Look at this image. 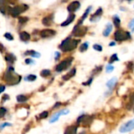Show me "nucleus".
<instances>
[{
  "instance_id": "1",
  "label": "nucleus",
  "mask_w": 134,
  "mask_h": 134,
  "mask_svg": "<svg viewBox=\"0 0 134 134\" xmlns=\"http://www.w3.org/2000/svg\"><path fill=\"white\" fill-rule=\"evenodd\" d=\"M21 76L14 72L13 68H9L5 73L4 80L9 85H16L20 83Z\"/></svg>"
},
{
  "instance_id": "2",
  "label": "nucleus",
  "mask_w": 134,
  "mask_h": 134,
  "mask_svg": "<svg viewBox=\"0 0 134 134\" xmlns=\"http://www.w3.org/2000/svg\"><path fill=\"white\" fill-rule=\"evenodd\" d=\"M78 40L76 39H71L70 38L66 39L65 40H64L62 42V43L61 44V46H59V48L64 51V52H68V51H71L74 49L76 48L78 43Z\"/></svg>"
},
{
  "instance_id": "3",
  "label": "nucleus",
  "mask_w": 134,
  "mask_h": 134,
  "mask_svg": "<svg viewBox=\"0 0 134 134\" xmlns=\"http://www.w3.org/2000/svg\"><path fill=\"white\" fill-rule=\"evenodd\" d=\"M115 39L116 41H125L130 39V34L128 32L117 30L115 33Z\"/></svg>"
},
{
  "instance_id": "4",
  "label": "nucleus",
  "mask_w": 134,
  "mask_h": 134,
  "mask_svg": "<svg viewBox=\"0 0 134 134\" xmlns=\"http://www.w3.org/2000/svg\"><path fill=\"white\" fill-rule=\"evenodd\" d=\"M28 9V6L27 5H20V6H16L13 8L11 9L10 13L12 14L13 17H17L19 14H20L21 13H23L24 11L27 10Z\"/></svg>"
},
{
  "instance_id": "5",
  "label": "nucleus",
  "mask_w": 134,
  "mask_h": 134,
  "mask_svg": "<svg viewBox=\"0 0 134 134\" xmlns=\"http://www.w3.org/2000/svg\"><path fill=\"white\" fill-rule=\"evenodd\" d=\"M71 61H72V58H68V59H66V60L63 61L62 62H61L56 67V71H58V72H61L62 71H64V70L68 69L71 66Z\"/></svg>"
},
{
  "instance_id": "6",
  "label": "nucleus",
  "mask_w": 134,
  "mask_h": 134,
  "mask_svg": "<svg viewBox=\"0 0 134 134\" xmlns=\"http://www.w3.org/2000/svg\"><path fill=\"white\" fill-rule=\"evenodd\" d=\"M133 129H134V118L129 121L125 124L122 125L119 129V132L122 133H125V132H129Z\"/></svg>"
},
{
  "instance_id": "7",
  "label": "nucleus",
  "mask_w": 134,
  "mask_h": 134,
  "mask_svg": "<svg viewBox=\"0 0 134 134\" xmlns=\"http://www.w3.org/2000/svg\"><path fill=\"white\" fill-rule=\"evenodd\" d=\"M86 31H87V28H86V27H79L78 25H77L74 28L73 35L75 36H77V37H81L86 34Z\"/></svg>"
},
{
  "instance_id": "8",
  "label": "nucleus",
  "mask_w": 134,
  "mask_h": 134,
  "mask_svg": "<svg viewBox=\"0 0 134 134\" xmlns=\"http://www.w3.org/2000/svg\"><path fill=\"white\" fill-rule=\"evenodd\" d=\"M69 112H70V111H69L68 109H64V110H61V111H58L57 113L54 114V115H53L52 116L51 119L49 120V122H50V123H53V122H57L61 115H68Z\"/></svg>"
},
{
  "instance_id": "9",
  "label": "nucleus",
  "mask_w": 134,
  "mask_h": 134,
  "mask_svg": "<svg viewBox=\"0 0 134 134\" xmlns=\"http://www.w3.org/2000/svg\"><path fill=\"white\" fill-rule=\"evenodd\" d=\"M80 7V3L78 2V1H75V2H72L68 6V10L69 13H74L75 12L76 10H78Z\"/></svg>"
},
{
  "instance_id": "10",
  "label": "nucleus",
  "mask_w": 134,
  "mask_h": 134,
  "mask_svg": "<svg viewBox=\"0 0 134 134\" xmlns=\"http://www.w3.org/2000/svg\"><path fill=\"white\" fill-rule=\"evenodd\" d=\"M56 35V32L54 30H51V29H45L42 30L40 33V35L42 38H49L54 36Z\"/></svg>"
},
{
  "instance_id": "11",
  "label": "nucleus",
  "mask_w": 134,
  "mask_h": 134,
  "mask_svg": "<svg viewBox=\"0 0 134 134\" xmlns=\"http://www.w3.org/2000/svg\"><path fill=\"white\" fill-rule=\"evenodd\" d=\"M102 9L101 8H99L97 10H96V12L91 17V18H90V21H92V22H96V21H98L99 20H100V17H101V15H102Z\"/></svg>"
},
{
  "instance_id": "12",
  "label": "nucleus",
  "mask_w": 134,
  "mask_h": 134,
  "mask_svg": "<svg viewBox=\"0 0 134 134\" xmlns=\"http://www.w3.org/2000/svg\"><path fill=\"white\" fill-rule=\"evenodd\" d=\"M75 74H76V69L75 68H73V69H71L70 71V72H68L65 75H64L62 78L64 80V81H67V80H69L71 78H72L74 75H75Z\"/></svg>"
},
{
  "instance_id": "13",
  "label": "nucleus",
  "mask_w": 134,
  "mask_h": 134,
  "mask_svg": "<svg viewBox=\"0 0 134 134\" xmlns=\"http://www.w3.org/2000/svg\"><path fill=\"white\" fill-rule=\"evenodd\" d=\"M112 31V24L111 23H108L106 26V28L104 29V31L103 32V35L107 37L108 36L111 34V32Z\"/></svg>"
},
{
  "instance_id": "14",
  "label": "nucleus",
  "mask_w": 134,
  "mask_h": 134,
  "mask_svg": "<svg viewBox=\"0 0 134 134\" xmlns=\"http://www.w3.org/2000/svg\"><path fill=\"white\" fill-rule=\"evenodd\" d=\"M117 78L116 77H114V78H112L111 79H110L109 81L106 83V86H108L109 89H112L115 85H116V83H117Z\"/></svg>"
},
{
  "instance_id": "15",
  "label": "nucleus",
  "mask_w": 134,
  "mask_h": 134,
  "mask_svg": "<svg viewBox=\"0 0 134 134\" xmlns=\"http://www.w3.org/2000/svg\"><path fill=\"white\" fill-rule=\"evenodd\" d=\"M20 38L22 41H24V42H27V41H28L31 38L30 35L28 33V32H23L20 34Z\"/></svg>"
},
{
  "instance_id": "16",
  "label": "nucleus",
  "mask_w": 134,
  "mask_h": 134,
  "mask_svg": "<svg viewBox=\"0 0 134 134\" xmlns=\"http://www.w3.org/2000/svg\"><path fill=\"white\" fill-rule=\"evenodd\" d=\"M75 18V14H71V15L68 17V18L64 23L61 24V26H68V25H69V24L74 20Z\"/></svg>"
},
{
  "instance_id": "17",
  "label": "nucleus",
  "mask_w": 134,
  "mask_h": 134,
  "mask_svg": "<svg viewBox=\"0 0 134 134\" xmlns=\"http://www.w3.org/2000/svg\"><path fill=\"white\" fill-rule=\"evenodd\" d=\"M53 23V18L52 17L49 16L42 19V24L46 26H50Z\"/></svg>"
},
{
  "instance_id": "18",
  "label": "nucleus",
  "mask_w": 134,
  "mask_h": 134,
  "mask_svg": "<svg viewBox=\"0 0 134 134\" xmlns=\"http://www.w3.org/2000/svg\"><path fill=\"white\" fill-rule=\"evenodd\" d=\"M76 131H77L76 126H70V127L67 128L64 134H76Z\"/></svg>"
},
{
  "instance_id": "19",
  "label": "nucleus",
  "mask_w": 134,
  "mask_h": 134,
  "mask_svg": "<svg viewBox=\"0 0 134 134\" xmlns=\"http://www.w3.org/2000/svg\"><path fill=\"white\" fill-rule=\"evenodd\" d=\"M6 61L9 63H13L16 61V57L12 53H8V54L6 55V57H5Z\"/></svg>"
},
{
  "instance_id": "20",
  "label": "nucleus",
  "mask_w": 134,
  "mask_h": 134,
  "mask_svg": "<svg viewBox=\"0 0 134 134\" xmlns=\"http://www.w3.org/2000/svg\"><path fill=\"white\" fill-rule=\"evenodd\" d=\"M25 54L26 55H28V54H30L32 57H40V56H41V54L39 53H38V52H35V51H34V50H30V51H28V52H26L25 53Z\"/></svg>"
},
{
  "instance_id": "21",
  "label": "nucleus",
  "mask_w": 134,
  "mask_h": 134,
  "mask_svg": "<svg viewBox=\"0 0 134 134\" xmlns=\"http://www.w3.org/2000/svg\"><path fill=\"white\" fill-rule=\"evenodd\" d=\"M91 9H92V7H91V6H90V7H89L88 9H86V12H85V13H84L83 17L81 18V20H80V21L78 22V26H79V24H81V23L83 24V22L84 21L85 18H86V17H87V15L89 14V13H90V11L91 10Z\"/></svg>"
},
{
  "instance_id": "22",
  "label": "nucleus",
  "mask_w": 134,
  "mask_h": 134,
  "mask_svg": "<svg viewBox=\"0 0 134 134\" xmlns=\"http://www.w3.org/2000/svg\"><path fill=\"white\" fill-rule=\"evenodd\" d=\"M35 79H36V75H29L28 76L24 78L25 81H30V82H33Z\"/></svg>"
},
{
  "instance_id": "23",
  "label": "nucleus",
  "mask_w": 134,
  "mask_h": 134,
  "mask_svg": "<svg viewBox=\"0 0 134 134\" xmlns=\"http://www.w3.org/2000/svg\"><path fill=\"white\" fill-rule=\"evenodd\" d=\"M17 100L18 102H25L27 100H28V97L25 96L24 95H19L17 96Z\"/></svg>"
},
{
  "instance_id": "24",
  "label": "nucleus",
  "mask_w": 134,
  "mask_h": 134,
  "mask_svg": "<svg viewBox=\"0 0 134 134\" xmlns=\"http://www.w3.org/2000/svg\"><path fill=\"white\" fill-rule=\"evenodd\" d=\"M88 47H89V43L88 42H84L83 44L81 45L79 49H80V51H81V52H84V51H86L88 49Z\"/></svg>"
},
{
  "instance_id": "25",
  "label": "nucleus",
  "mask_w": 134,
  "mask_h": 134,
  "mask_svg": "<svg viewBox=\"0 0 134 134\" xmlns=\"http://www.w3.org/2000/svg\"><path fill=\"white\" fill-rule=\"evenodd\" d=\"M50 74H51V71H50L49 70H48V69H44V70H42V71H41V73H40V75H41L42 77H47V76H49Z\"/></svg>"
},
{
  "instance_id": "26",
  "label": "nucleus",
  "mask_w": 134,
  "mask_h": 134,
  "mask_svg": "<svg viewBox=\"0 0 134 134\" xmlns=\"http://www.w3.org/2000/svg\"><path fill=\"white\" fill-rule=\"evenodd\" d=\"M113 22H114V24L115 25V27H119L120 23H121L119 17H117V16H115V17H114V18H113Z\"/></svg>"
},
{
  "instance_id": "27",
  "label": "nucleus",
  "mask_w": 134,
  "mask_h": 134,
  "mask_svg": "<svg viewBox=\"0 0 134 134\" xmlns=\"http://www.w3.org/2000/svg\"><path fill=\"white\" fill-rule=\"evenodd\" d=\"M119 61V59L118 58V56H117L116 53H115V54H113V55L111 57L110 61H109V64H112L113 62H115V61Z\"/></svg>"
},
{
  "instance_id": "28",
  "label": "nucleus",
  "mask_w": 134,
  "mask_h": 134,
  "mask_svg": "<svg viewBox=\"0 0 134 134\" xmlns=\"http://www.w3.org/2000/svg\"><path fill=\"white\" fill-rule=\"evenodd\" d=\"M93 48L95 50L99 51V52H101V51H102V49H103L102 46H100V45H98V44H94V45L93 46Z\"/></svg>"
},
{
  "instance_id": "29",
  "label": "nucleus",
  "mask_w": 134,
  "mask_h": 134,
  "mask_svg": "<svg viewBox=\"0 0 134 134\" xmlns=\"http://www.w3.org/2000/svg\"><path fill=\"white\" fill-rule=\"evenodd\" d=\"M129 28L132 30V32L134 31V19L131 20L129 23Z\"/></svg>"
},
{
  "instance_id": "30",
  "label": "nucleus",
  "mask_w": 134,
  "mask_h": 134,
  "mask_svg": "<svg viewBox=\"0 0 134 134\" xmlns=\"http://www.w3.org/2000/svg\"><path fill=\"white\" fill-rule=\"evenodd\" d=\"M114 66H111V65H108L107 66V68H106V71L108 72V73H110V72H111V71H114Z\"/></svg>"
},
{
  "instance_id": "31",
  "label": "nucleus",
  "mask_w": 134,
  "mask_h": 134,
  "mask_svg": "<svg viewBox=\"0 0 134 134\" xmlns=\"http://www.w3.org/2000/svg\"><path fill=\"white\" fill-rule=\"evenodd\" d=\"M4 36L6 37V39H8V40H10V41L13 40V37L10 33H6V34L4 35Z\"/></svg>"
},
{
  "instance_id": "32",
  "label": "nucleus",
  "mask_w": 134,
  "mask_h": 134,
  "mask_svg": "<svg viewBox=\"0 0 134 134\" xmlns=\"http://www.w3.org/2000/svg\"><path fill=\"white\" fill-rule=\"evenodd\" d=\"M47 116H48V112L47 111H44V112H42V113L40 114L39 118H46Z\"/></svg>"
},
{
  "instance_id": "33",
  "label": "nucleus",
  "mask_w": 134,
  "mask_h": 134,
  "mask_svg": "<svg viewBox=\"0 0 134 134\" xmlns=\"http://www.w3.org/2000/svg\"><path fill=\"white\" fill-rule=\"evenodd\" d=\"M28 17H20V18H19V22L20 24H24L26 21H28Z\"/></svg>"
},
{
  "instance_id": "34",
  "label": "nucleus",
  "mask_w": 134,
  "mask_h": 134,
  "mask_svg": "<svg viewBox=\"0 0 134 134\" xmlns=\"http://www.w3.org/2000/svg\"><path fill=\"white\" fill-rule=\"evenodd\" d=\"M12 125V124L11 123H8V122H5V123H3L2 125H1V126H0V128H1V129H3L4 127H6V126H11Z\"/></svg>"
},
{
  "instance_id": "35",
  "label": "nucleus",
  "mask_w": 134,
  "mask_h": 134,
  "mask_svg": "<svg viewBox=\"0 0 134 134\" xmlns=\"http://www.w3.org/2000/svg\"><path fill=\"white\" fill-rule=\"evenodd\" d=\"M6 113V109H5L3 107H2V108H1V115H0V116L3 117Z\"/></svg>"
},
{
  "instance_id": "36",
  "label": "nucleus",
  "mask_w": 134,
  "mask_h": 134,
  "mask_svg": "<svg viewBox=\"0 0 134 134\" xmlns=\"http://www.w3.org/2000/svg\"><path fill=\"white\" fill-rule=\"evenodd\" d=\"M25 63H26L27 64H33V63H35V62H34V61L32 60V59H26V60H25Z\"/></svg>"
},
{
  "instance_id": "37",
  "label": "nucleus",
  "mask_w": 134,
  "mask_h": 134,
  "mask_svg": "<svg viewBox=\"0 0 134 134\" xmlns=\"http://www.w3.org/2000/svg\"><path fill=\"white\" fill-rule=\"evenodd\" d=\"M60 57V53L59 52H55V60H58Z\"/></svg>"
},
{
  "instance_id": "38",
  "label": "nucleus",
  "mask_w": 134,
  "mask_h": 134,
  "mask_svg": "<svg viewBox=\"0 0 134 134\" xmlns=\"http://www.w3.org/2000/svg\"><path fill=\"white\" fill-rule=\"evenodd\" d=\"M5 99H7V100H8V99H10V96H9L8 95H6H6H4V96H3V100H4Z\"/></svg>"
},
{
  "instance_id": "39",
  "label": "nucleus",
  "mask_w": 134,
  "mask_h": 134,
  "mask_svg": "<svg viewBox=\"0 0 134 134\" xmlns=\"http://www.w3.org/2000/svg\"><path fill=\"white\" fill-rule=\"evenodd\" d=\"M4 90H5V86H1V90H0V92L3 93V92L4 91Z\"/></svg>"
},
{
  "instance_id": "40",
  "label": "nucleus",
  "mask_w": 134,
  "mask_h": 134,
  "mask_svg": "<svg viewBox=\"0 0 134 134\" xmlns=\"http://www.w3.org/2000/svg\"><path fill=\"white\" fill-rule=\"evenodd\" d=\"M109 46H115V42H111V43L109 44Z\"/></svg>"
},
{
  "instance_id": "41",
  "label": "nucleus",
  "mask_w": 134,
  "mask_h": 134,
  "mask_svg": "<svg viewBox=\"0 0 134 134\" xmlns=\"http://www.w3.org/2000/svg\"><path fill=\"white\" fill-rule=\"evenodd\" d=\"M59 105H61V103H57L55 106H54V108H57V106H59Z\"/></svg>"
},
{
  "instance_id": "42",
  "label": "nucleus",
  "mask_w": 134,
  "mask_h": 134,
  "mask_svg": "<svg viewBox=\"0 0 134 134\" xmlns=\"http://www.w3.org/2000/svg\"><path fill=\"white\" fill-rule=\"evenodd\" d=\"M132 101H134V93L132 94Z\"/></svg>"
}]
</instances>
